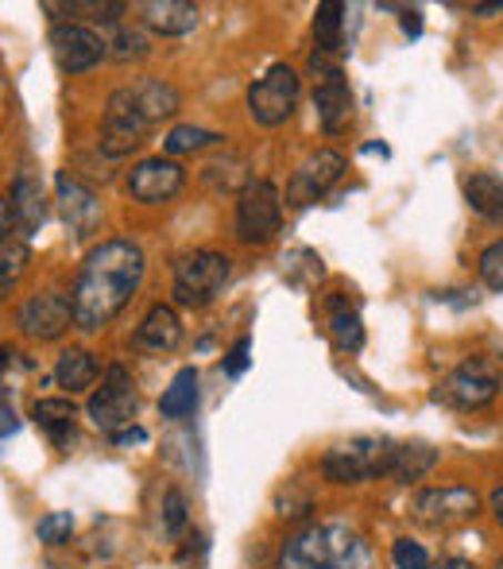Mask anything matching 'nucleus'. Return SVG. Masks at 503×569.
I'll list each match as a JSON object with an SVG mask.
<instances>
[{
  "label": "nucleus",
  "mask_w": 503,
  "mask_h": 569,
  "mask_svg": "<svg viewBox=\"0 0 503 569\" xmlns=\"http://www.w3.org/2000/svg\"><path fill=\"white\" fill-rule=\"evenodd\" d=\"M143 248L135 240H105L85 256L82 271L74 279V326L85 333H98L101 326H109L117 315L128 307V299L135 295V287L143 283Z\"/></svg>",
  "instance_id": "obj_1"
},
{
  "label": "nucleus",
  "mask_w": 503,
  "mask_h": 569,
  "mask_svg": "<svg viewBox=\"0 0 503 569\" xmlns=\"http://www.w3.org/2000/svg\"><path fill=\"white\" fill-rule=\"evenodd\" d=\"M279 569H372V550L353 527L314 523L283 542Z\"/></svg>",
  "instance_id": "obj_2"
},
{
  "label": "nucleus",
  "mask_w": 503,
  "mask_h": 569,
  "mask_svg": "<svg viewBox=\"0 0 503 569\" xmlns=\"http://www.w3.org/2000/svg\"><path fill=\"white\" fill-rule=\"evenodd\" d=\"M395 450L399 446L383 435L349 438V442H338L333 450H325L322 477L333 480V485H361V480H372V477H388L391 461H395Z\"/></svg>",
  "instance_id": "obj_3"
},
{
  "label": "nucleus",
  "mask_w": 503,
  "mask_h": 569,
  "mask_svg": "<svg viewBox=\"0 0 503 569\" xmlns=\"http://www.w3.org/2000/svg\"><path fill=\"white\" fill-rule=\"evenodd\" d=\"M229 276H233V260L225 252H210V248L187 252L174 263V302L190 310L210 307L225 291Z\"/></svg>",
  "instance_id": "obj_4"
},
{
  "label": "nucleus",
  "mask_w": 503,
  "mask_h": 569,
  "mask_svg": "<svg viewBox=\"0 0 503 569\" xmlns=\"http://www.w3.org/2000/svg\"><path fill=\"white\" fill-rule=\"evenodd\" d=\"M299 93H302L299 70L286 67V62H275V67H268V74L255 78V82L249 86V113H252L255 124L279 128L294 117V109H299Z\"/></svg>",
  "instance_id": "obj_5"
},
{
  "label": "nucleus",
  "mask_w": 503,
  "mask_h": 569,
  "mask_svg": "<svg viewBox=\"0 0 503 569\" xmlns=\"http://www.w3.org/2000/svg\"><path fill=\"white\" fill-rule=\"evenodd\" d=\"M135 407H140V396H135L132 376H128L124 365H113L105 372V380H101V388L93 391L90 403H85V415H90V422L101 430V435L117 438L121 430L132 427Z\"/></svg>",
  "instance_id": "obj_6"
},
{
  "label": "nucleus",
  "mask_w": 503,
  "mask_h": 569,
  "mask_svg": "<svg viewBox=\"0 0 503 569\" xmlns=\"http://www.w3.org/2000/svg\"><path fill=\"white\" fill-rule=\"evenodd\" d=\"M283 229V194L275 182L260 179L237 202V240L241 244H268Z\"/></svg>",
  "instance_id": "obj_7"
},
{
  "label": "nucleus",
  "mask_w": 503,
  "mask_h": 569,
  "mask_svg": "<svg viewBox=\"0 0 503 569\" xmlns=\"http://www.w3.org/2000/svg\"><path fill=\"white\" fill-rule=\"evenodd\" d=\"M496 396H500V372H496V365L484 357L461 360L442 380V388H437V399L457 407V411H481V407H489Z\"/></svg>",
  "instance_id": "obj_8"
},
{
  "label": "nucleus",
  "mask_w": 503,
  "mask_h": 569,
  "mask_svg": "<svg viewBox=\"0 0 503 569\" xmlns=\"http://www.w3.org/2000/svg\"><path fill=\"white\" fill-rule=\"evenodd\" d=\"M481 508V496L465 485H445V488H426V492L414 496L411 516L419 523L434 527V531H450V527H461L476 516Z\"/></svg>",
  "instance_id": "obj_9"
},
{
  "label": "nucleus",
  "mask_w": 503,
  "mask_h": 569,
  "mask_svg": "<svg viewBox=\"0 0 503 569\" xmlns=\"http://www.w3.org/2000/svg\"><path fill=\"white\" fill-rule=\"evenodd\" d=\"M51 54L62 74H85L109 54V39L90 23H54L51 28Z\"/></svg>",
  "instance_id": "obj_10"
},
{
  "label": "nucleus",
  "mask_w": 503,
  "mask_h": 569,
  "mask_svg": "<svg viewBox=\"0 0 503 569\" xmlns=\"http://www.w3.org/2000/svg\"><path fill=\"white\" fill-rule=\"evenodd\" d=\"M148 132H151V124L143 120L140 109H135L128 86L124 90H117L105 106V120H101V151L113 156V159H121V156H128V151L140 148V143H148Z\"/></svg>",
  "instance_id": "obj_11"
},
{
  "label": "nucleus",
  "mask_w": 503,
  "mask_h": 569,
  "mask_svg": "<svg viewBox=\"0 0 503 569\" xmlns=\"http://www.w3.org/2000/svg\"><path fill=\"white\" fill-rule=\"evenodd\" d=\"M341 174H345V156H341V151H333V148L314 151V156H310L306 163L291 174L286 202L299 206V210H302V206H310V202H318V198L330 194V187L341 179Z\"/></svg>",
  "instance_id": "obj_12"
},
{
  "label": "nucleus",
  "mask_w": 503,
  "mask_h": 569,
  "mask_svg": "<svg viewBox=\"0 0 503 569\" xmlns=\"http://www.w3.org/2000/svg\"><path fill=\"white\" fill-rule=\"evenodd\" d=\"M16 322H20V330L28 333V338L54 341V338H62V333L70 330V322H74V302H70L67 295H59V291H39V295H31V299L23 302Z\"/></svg>",
  "instance_id": "obj_13"
},
{
  "label": "nucleus",
  "mask_w": 503,
  "mask_h": 569,
  "mask_svg": "<svg viewBox=\"0 0 503 569\" xmlns=\"http://www.w3.org/2000/svg\"><path fill=\"white\" fill-rule=\"evenodd\" d=\"M182 182H187V171H182L174 159H163V156L143 159V163H135L132 174H128V190H132V198L143 206L171 202L182 190Z\"/></svg>",
  "instance_id": "obj_14"
},
{
  "label": "nucleus",
  "mask_w": 503,
  "mask_h": 569,
  "mask_svg": "<svg viewBox=\"0 0 503 569\" xmlns=\"http://www.w3.org/2000/svg\"><path fill=\"white\" fill-rule=\"evenodd\" d=\"M54 190H59V210H62V221L70 226L74 237H90L93 229L101 226V202L85 182H78L74 174L59 171L54 179Z\"/></svg>",
  "instance_id": "obj_15"
},
{
  "label": "nucleus",
  "mask_w": 503,
  "mask_h": 569,
  "mask_svg": "<svg viewBox=\"0 0 503 569\" xmlns=\"http://www.w3.org/2000/svg\"><path fill=\"white\" fill-rule=\"evenodd\" d=\"M314 109H318V120H322V128L330 136H341L349 124H353V90H349V82H345L341 70L318 78Z\"/></svg>",
  "instance_id": "obj_16"
},
{
  "label": "nucleus",
  "mask_w": 503,
  "mask_h": 569,
  "mask_svg": "<svg viewBox=\"0 0 503 569\" xmlns=\"http://www.w3.org/2000/svg\"><path fill=\"white\" fill-rule=\"evenodd\" d=\"M8 206H12V221H16V232H20V237H36V232L43 229L47 198H43V187H39V179H31L28 171L16 174Z\"/></svg>",
  "instance_id": "obj_17"
},
{
  "label": "nucleus",
  "mask_w": 503,
  "mask_h": 569,
  "mask_svg": "<svg viewBox=\"0 0 503 569\" xmlns=\"http://www.w3.org/2000/svg\"><path fill=\"white\" fill-rule=\"evenodd\" d=\"M128 93H132L135 109H140L151 128L159 120H171L182 109V93L171 82H163V78H140V82L128 86Z\"/></svg>",
  "instance_id": "obj_18"
},
{
  "label": "nucleus",
  "mask_w": 503,
  "mask_h": 569,
  "mask_svg": "<svg viewBox=\"0 0 503 569\" xmlns=\"http://www.w3.org/2000/svg\"><path fill=\"white\" fill-rule=\"evenodd\" d=\"M143 23L159 36H190L198 28V4H187V0H148L140 4Z\"/></svg>",
  "instance_id": "obj_19"
},
{
  "label": "nucleus",
  "mask_w": 503,
  "mask_h": 569,
  "mask_svg": "<svg viewBox=\"0 0 503 569\" xmlns=\"http://www.w3.org/2000/svg\"><path fill=\"white\" fill-rule=\"evenodd\" d=\"M31 419L36 427L51 438L54 446H70L78 435V407L70 399H36L31 407Z\"/></svg>",
  "instance_id": "obj_20"
},
{
  "label": "nucleus",
  "mask_w": 503,
  "mask_h": 569,
  "mask_svg": "<svg viewBox=\"0 0 503 569\" xmlns=\"http://www.w3.org/2000/svg\"><path fill=\"white\" fill-rule=\"evenodd\" d=\"M179 341H182V322L171 307H163V302L151 307L148 318L140 322V330H135V345H140V349H151V352H171Z\"/></svg>",
  "instance_id": "obj_21"
},
{
  "label": "nucleus",
  "mask_w": 503,
  "mask_h": 569,
  "mask_svg": "<svg viewBox=\"0 0 503 569\" xmlns=\"http://www.w3.org/2000/svg\"><path fill=\"white\" fill-rule=\"evenodd\" d=\"M345 4L341 0H325V4H318L314 12V43H318V54H325V59L338 62L341 54H345Z\"/></svg>",
  "instance_id": "obj_22"
},
{
  "label": "nucleus",
  "mask_w": 503,
  "mask_h": 569,
  "mask_svg": "<svg viewBox=\"0 0 503 569\" xmlns=\"http://www.w3.org/2000/svg\"><path fill=\"white\" fill-rule=\"evenodd\" d=\"M39 8L59 23H78L82 16L85 20L117 23V16L124 12V4H117V0H43Z\"/></svg>",
  "instance_id": "obj_23"
},
{
  "label": "nucleus",
  "mask_w": 503,
  "mask_h": 569,
  "mask_svg": "<svg viewBox=\"0 0 503 569\" xmlns=\"http://www.w3.org/2000/svg\"><path fill=\"white\" fill-rule=\"evenodd\" d=\"M98 357H93L90 349H67L59 352V365H54V380H59V388H67L70 396H78V391L93 388V380H98Z\"/></svg>",
  "instance_id": "obj_24"
},
{
  "label": "nucleus",
  "mask_w": 503,
  "mask_h": 569,
  "mask_svg": "<svg viewBox=\"0 0 503 569\" xmlns=\"http://www.w3.org/2000/svg\"><path fill=\"white\" fill-rule=\"evenodd\" d=\"M159 411L171 422H182L198 411V368H179V372H174L171 388L159 399Z\"/></svg>",
  "instance_id": "obj_25"
},
{
  "label": "nucleus",
  "mask_w": 503,
  "mask_h": 569,
  "mask_svg": "<svg viewBox=\"0 0 503 569\" xmlns=\"http://www.w3.org/2000/svg\"><path fill=\"white\" fill-rule=\"evenodd\" d=\"M330 338L341 352H356L364 345L361 315H356V310L349 307V299H341V295H333L330 299Z\"/></svg>",
  "instance_id": "obj_26"
},
{
  "label": "nucleus",
  "mask_w": 503,
  "mask_h": 569,
  "mask_svg": "<svg viewBox=\"0 0 503 569\" xmlns=\"http://www.w3.org/2000/svg\"><path fill=\"white\" fill-rule=\"evenodd\" d=\"M437 465V450L426 442H406L395 450V461H391V472L388 477H395L399 485H414V480H422L430 469Z\"/></svg>",
  "instance_id": "obj_27"
},
{
  "label": "nucleus",
  "mask_w": 503,
  "mask_h": 569,
  "mask_svg": "<svg viewBox=\"0 0 503 569\" xmlns=\"http://www.w3.org/2000/svg\"><path fill=\"white\" fill-rule=\"evenodd\" d=\"M202 182L205 187H213V190H221V194H233V190H249L252 187V179H249V163H244L241 156H225V159H213V163H205V171H202Z\"/></svg>",
  "instance_id": "obj_28"
},
{
  "label": "nucleus",
  "mask_w": 503,
  "mask_h": 569,
  "mask_svg": "<svg viewBox=\"0 0 503 569\" xmlns=\"http://www.w3.org/2000/svg\"><path fill=\"white\" fill-rule=\"evenodd\" d=\"M465 198L481 218H500V202H503V182L496 171H476L465 182Z\"/></svg>",
  "instance_id": "obj_29"
},
{
  "label": "nucleus",
  "mask_w": 503,
  "mask_h": 569,
  "mask_svg": "<svg viewBox=\"0 0 503 569\" xmlns=\"http://www.w3.org/2000/svg\"><path fill=\"white\" fill-rule=\"evenodd\" d=\"M225 136L221 132H210V128H198V124H179L167 132L163 140V151L167 159L171 156H187V151H202V148H213V143H221Z\"/></svg>",
  "instance_id": "obj_30"
},
{
  "label": "nucleus",
  "mask_w": 503,
  "mask_h": 569,
  "mask_svg": "<svg viewBox=\"0 0 503 569\" xmlns=\"http://www.w3.org/2000/svg\"><path fill=\"white\" fill-rule=\"evenodd\" d=\"M23 268H28V237H8L0 244V299L20 283Z\"/></svg>",
  "instance_id": "obj_31"
},
{
  "label": "nucleus",
  "mask_w": 503,
  "mask_h": 569,
  "mask_svg": "<svg viewBox=\"0 0 503 569\" xmlns=\"http://www.w3.org/2000/svg\"><path fill=\"white\" fill-rule=\"evenodd\" d=\"M109 47H113V59H121V62H128V59H143L148 54V36H143L140 28H124V23H117L113 28V39H109Z\"/></svg>",
  "instance_id": "obj_32"
},
{
  "label": "nucleus",
  "mask_w": 503,
  "mask_h": 569,
  "mask_svg": "<svg viewBox=\"0 0 503 569\" xmlns=\"http://www.w3.org/2000/svg\"><path fill=\"white\" fill-rule=\"evenodd\" d=\"M70 531H74V516L70 511H51V516L39 519V542H47V547L70 542Z\"/></svg>",
  "instance_id": "obj_33"
},
{
  "label": "nucleus",
  "mask_w": 503,
  "mask_h": 569,
  "mask_svg": "<svg viewBox=\"0 0 503 569\" xmlns=\"http://www.w3.org/2000/svg\"><path fill=\"white\" fill-rule=\"evenodd\" d=\"M182 531H187V496L179 488H171L163 496V535L167 539H179Z\"/></svg>",
  "instance_id": "obj_34"
},
{
  "label": "nucleus",
  "mask_w": 503,
  "mask_h": 569,
  "mask_svg": "<svg viewBox=\"0 0 503 569\" xmlns=\"http://www.w3.org/2000/svg\"><path fill=\"white\" fill-rule=\"evenodd\" d=\"M481 283L489 291H503V240L489 244L481 252Z\"/></svg>",
  "instance_id": "obj_35"
},
{
  "label": "nucleus",
  "mask_w": 503,
  "mask_h": 569,
  "mask_svg": "<svg viewBox=\"0 0 503 569\" xmlns=\"http://www.w3.org/2000/svg\"><path fill=\"white\" fill-rule=\"evenodd\" d=\"M391 562H395V569H430V558H426V550H422V542H411V539H395Z\"/></svg>",
  "instance_id": "obj_36"
},
{
  "label": "nucleus",
  "mask_w": 503,
  "mask_h": 569,
  "mask_svg": "<svg viewBox=\"0 0 503 569\" xmlns=\"http://www.w3.org/2000/svg\"><path fill=\"white\" fill-rule=\"evenodd\" d=\"M275 508L283 519H302L310 511V492H302L299 485H286V492H279Z\"/></svg>",
  "instance_id": "obj_37"
},
{
  "label": "nucleus",
  "mask_w": 503,
  "mask_h": 569,
  "mask_svg": "<svg viewBox=\"0 0 503 569\" xmlns=\"http://www.w3.org/2000/svg\"><path fill=\"white\" fill-rule=\"evenodd\" d=\"M249 352H252V341L249 338H237L233 349L225 352V376H244V368H249Z\"/></svg>",
  "instance_id": "obj_38"
},
{
  "label": "nucleus",
  "mask_w": 503,
  "mask_h": 569,
  "mask_svg": "<svg viewBox=\"0 0 503 569\" xmlns=\"http://www.w3.org/2000/svg\"><path fill=\"white\" fill-rule=\"evenodd\" d=\"M16 221H12V206H8V198H0V244H4L8 237H12Z\"/></svg>",
  "instance_id": "obj_39"
},
{
  "label": "nucleus",
  "mask_w": 503,
  "mask_h": 569,
  "mask_svg": "<svg viewBox=\"0 0 503 569\" xmlns=\"http://www.w3.org/2000/svg\"><path fill=\"white\" fill-rule=\"evenodd\" d=\"M117 446H132V442H148V430H140V427H128L121 430V435L113 438Z\"/></svg>",
  "instance_id": "obj_40"
},
{
  "label": "nucleus",
  "mask_w": 503,
  "mask_h": 569,
  "mask_svg": "<svg viewBox=\"0 0 503 569\" xmlns=\"http://www.w3.org/2000/svg\"><path fill=\"white\" fill-rule=\"evenodd\" d=\"M403 31H406V36H422V12H419V8H414V12H403Z\"/></svg>",
  "instance_id": "obj_41"
},
{
  "label": "nucleus",
  "mask_w": 503,
  "mask_h": 569,
  "mask_svg": "<svg viewBox=\"0 0 503 569\" xmlns=\"http://www.w3.org/2000/svg\"><path fill=\"white\" fill-rule=\"evenodd\" d=\"M430 569H476L469 558H442V562H434Z\"/></svg>",
  "instance_id": "obj_42"
},
{
  "label": "nucleus",
  "mask_w": 503,
  "mask_h": 569,
  "mask_svg": "<svg viewBox=\"0 0 503 569\" xmlns=\"http://www.w3.org/2000/svg\"><path fill=\"white\" fill-rule=\"evenodd\" d=\"M492 516H496V523L503 527V488L492 492Z\"/></svg>",
  "instance_id": "obj_43"
},
{
  "label": "nucleus",
  "mask_w": 503,
  "mask_h": 569,
  "mask_svg": "<svg viewBox=\"0 0 503 569\" xmlns=\"http://www.w3.org/2000/svg\"><path fill=\"white\" fill-rule=\"evenodd\" d=\"M496 12H503V4H481V8H476V16H496Z\"/></svg>",
  "instance_id": "obj_44"
},
{
  "label": "nucleus",
  "mask_w": 503,
  "mask_h": 569,
  "mask_svg": "<svg viewBox=\"0 0 503 569\" xmlns=\"http://www.w3.org/2000/svg\"><path fill=\"white\" fill-rule=\"evenodd\" d=\"M496 569H503V558H500V562H496Z\"/></svg>",
  "instance_id": "obj_45"
},
{
  "label": "nucleus",
  "mask_w": 503,
  "mask_h": 569,
  "mask_svg": "<svg viewBox=\"0 0 503 569\" xmlns=\"http://www.w3.org/2000/svg\"><path fill=\"white\" fill-rule=\"evenodd\" d=\"M500 218H503V202H500Z\"/></svg>",
  "instance_id": "obj_46"
}]
</instances>
